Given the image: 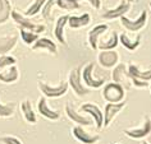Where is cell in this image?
I'll return each mask as SVG.
<instances>
[{"instance_id": "6da1fadb", "label": "cell", "mask_w": 151, "mask_h": 144, "mask_svg": "<svg viewBox=\"0 0 151 144\" xmlns=\"http://www.w3.org/2000/svg\"><path fill=\"white\" fill-rule=\"evenodd\" d=\"M82 66H77L74 69L70 70L69 77H68V84L72 88V91L77 94L78 97H83L91 93V89L85 87V84L82 83Z\"/></svg>"}, {"instance_id": "7a4b0ae2", "label": "cell", "mask_w": 151, "mask_h": 144, "mask_svg": "<svg viewBox=\"0 0 151 144\" xmlns=\"http://www.w3.org/2000/svg\"><path fill=\"white\" fill-rule=\"evenodd\" d=\"M126 96V91L122 86L116 84V83H106L103 89V97L108 103H119L124 100Z\"/></svg>"}, {"instance_id": "3957f363", "label": "cell", "mask_w": 151, "mask_h": 144, "mask_svg": "<svg viewBox=\"0 0 151 144\" xmlns=\"http://www.w3.org/2000/svg\"><path fill=\"white\" fill-rule=\"evenodd\" d=\"M37 87H39L40 92L49 98H58L64 96L68 92V88H69V84L68 82H60L58 86H50L47 84L46 82H39L37 83Z\"/></svg>"}, {"instance_id": "277c9868", "label": "cell", "mask_w": 151, "mask_h": 144, "mask_svg": "<svg viewBox=\"0 0 151 144\" xmlns=\"http://www.w3.org/2000/svg\"><path fill=\"white\" fill-rule=\"evenodd\" d=\"M10 17L13 18V21L16 22V23L19 26V28H22V29L33 32V33H36V35H40L41 32L45 31V26L44 24L35 23V22H32L31 19H28L27 17H24L23 14H21L19 12H17V10H12Z\"/></svg>"}, {"instance_id": "5b68a950", "label": "cell", "mask_w": 151, "mask_h": 144, "mask_svg": "<svg viewBox=\"0 0 151 144\" xmlns=\"http://www.w3.org/2000/svg\"><path fill=\"white\" fill-rule=\"evenodd\" d=\"M111 78H113V82L122 86L124 91L132 88V79H131L129 73H128L126 64L119 63L118 65H115L111 71Z\"/></svg>"}, {"instance_id": "8992f818", "label": "cell", "mask_w": 151, "mask_h": 144, "mask_svg": "<svg viewBox=\"0 0 151 144\" xmlns=\"http://www.w3.org/2000/svg\"><path fill=\"white\" fill-rule=\"evenodd\" d=\"M146 21H147L146 10H142L141 14H139L136 19H129V18H127L126 16L120 17V24H122L128 32H133V33L141 31L142 28H145Z\"/></svg>"}, {"instance_id": "52a82bcc", "label": "cell", "mask_w": 151, "mask_h": 144, "mask_svg": "<svg viewBox=\"0 0 151 144\" xmlns=\"http://www.w3.org/2000/svg\"><path fill=\"white\" fill-rule=\"evenodd\" d=\"M93 64L92 63H88L87 65H86L85 68H82V83L85 84V87H87V88L90 89H97L100 88V87L104 86L105 83V78L103 79H95L93 78Z\"/></svg>"}, {"instance_id": "ba28073f", "label": "cell", "mask_w": 151, "mask_h": 144, "mask_svg": "<svg viewBox=\"0 0 151 144\" xmlns=\"http://www.w3.org/2000/svg\"><path fill=\"white\" fill-rule=\"evenodd\" d=\"M151 130V117L149 115H146L143 117L142 123L137 128H129L124 130V134L127 136H129L132 139H141L149 135V133Z\"/></svg>"}, {"instance_id": "9c48e42d", "label": "cell", "mask_w": 151, "mask_h": 144, "mask_svg": "<svg viewBox=\"0 0 151 144\" xmlns=\"http://www.w3.org/2000/svg\"><path fill=\"white\" fill-rule=\"evenodd\" d=\"M80 111L88 113V115L91 116L92 121L95 123L97 129H101L104 126V115H103V111H101L97 105L92 103V102H86V103H83L80 107Z\"/></svg>"}, {"instance_id": "30bf717a", "label": "cell", "mask_w": 151, "mask_h": 144, "mask_svg": "<svg viewBox=\"0 0 151 144\" xmlns=\"http://www.w3.org/2000/svg\"><path fill=\"white\" fill-rule=\"evenodd\" d=\"M97 61L105 69H111L119 64V54L114 50L101 51L97 55Z\"/></svg>"}, {"instance_id": "8fae6325", "label": "cell", "mask_w": 151, "mask_h": 144, "mask_svg": "<svg viewBox=\"0 0 151 144\" xmlns=\"http://www.w3.org/2000/svg\"><path fill=\"white\" fill-rule=\"evenodd\" d=\"M126 107V102H119V103H106L104 107V128H108L114 120V117Z\"/></svg>"}, {"instance_id": "7c38bea8", "label": "cell", "mask_w": 151, "mask_h": 144, "mask_svg": "<svg viewBox=\"0 0 151 144\" xmlns=\"http://www.w3.org/2000/svg\"><path fill=\"white\" fill-rule=\"evenodd\" d=\"M72 134L78 142H81L82 144H96L100 140L99 135H93L90 134L88 131H86L83 126H80V125H76V126L72 129Z\"/></svg>"}, {"instance_id": "4fadbf2b", "label": "cell", "mask_w": 151, "mask_h": 144, "mask_svg": "<svg viewBox=\"0 0 151 144\" xmlns=\"http://www.w3.org/2000/svg\"><path fill=\"white\" fill-rule=\"evenodd\" d=\"M65 113H67V116L69 117V119L73 121L74 124L80 125V126H90V125L93 124V121H92L91 117H88L86 115H82V113L77 112L70 103L65 105Z\"/></svg>"}, {"instance_id": "5bb4252c", "label": "cell", "mask_w": 151, "mask_h": 144, "mask_svg": "<svg viewBox=\"0 0 151 144\" xmlns=\"http://www.w3.org/2000/svg\"><path fill=\"white\" fill-rule=\"evenodd\" d=\"M109 29V26L108 24H97L93 28L90 29L88 32V45L90 47L92 48V50H97V42H99V40L101 38V36H104L105 33L108 32Z\"/></svg>"}, {"instance_id": "9a60e30c", "label": "cell", "mask_w": 151, "mask_h": 144, "mask_svg": "<svg viewBox=\"0 0 151 144\" xmlns=\"http://www.w3.org/2000/svg\"><path fill=\"white\" fill-rule=\"evenodd\" d=\"M129 9H131V4H129V3H127L126 0H122V1H120L119 4L115 6V8L105 10L101 17H103L104 19H115V18L123 17Z\"/></svg>"}, {"instance_id": "2e32d148", "label": "cell", "mask_w": 151, "mask_h": 144, "mask_svg": "<svg viewBox=\"0 0 151 144\" xmlns=\"http://www.w3.org/2000/svg\"><path fill=\"white\" fill-rule=\"evenodd\" d=\"M37 110H39V113H41L44 117H46L49 120L56 121L60 119V112L56 111V110H52L50 106H49L45 97H40L39 103H37Z\"/></svg>"}, {"instance_id": "e0dca14e", "label": "cell", "mask_w": 151, "mask_h": 144, "mask_svg": "<svg viewBox=\"0 0 151 144\" xmlns=\"http://www.w3.org/2000/svg\"><path fill=\"white\" fill-rule=\"evenodd\" d=\"M68 18L69 16L68 14H64V16H60L58 19L55 22V27H54V36L55 38L59 41L62 45L64 46H67V40H65V36H64V28H65V26L68 23Z\"/></svg>"}, {"instance_id": "ac0fdd59", "label": "cell", "mask_w": 151, "mask_h": 144, "mask_svg": "<svg viewBox=\"0 0 151 144\" xmlns=\"http://www.w3.org/2000/svg\"><path fill=\"white\" fill-rule=\"evenodd\" d=\"M18 42V35H6L0 37V56L8 55L9 51H12Z\"/></svg>"}, {"instance_id": "d6986e66", "label": "cell", "mask_w": 151, "mask_h": 144, "mask_svg": "<svg viewBox=\"0 0 151 144\" xmlns=\"http://www.w3.org/2000/svg\"><path fill=\"white\" fill-rule=\"evenodd\" d=\"M119 43V35L115 31L111 32L106 38H100L97 42V50L101 51H108V50H114Z\"/></svg>"}, {"instance_id": "ffe728a7", "label": "cell", "mask_w": 151, "mask_h": 144, "mask_svg": "<svg viewBox=\"0 0 151 144\" xmlns=\"http://www.w3.org/2000/svg\"><path fill=\"white\" fill-rule=\"evenodd\" d=\"M128 69V73H129L131 78L134 79V81H139V82H151V69L149 70H141L137 65H134V64H129V65L127 66Z\"/></svg>"}, {"instance_id": "44dd1931", "label": "cell", "mask_w": 151, "mask_h": 144, "mask_svg": "<svg viewBox=\"0 0 151 144\" xmlns=\"http://www.w3.org/2000/svg\"><path fill=\"white\" fill-rule=\"evenodd\" d=\"M19 79V70L16 65H10L0 71V82L5 84H12Z\"/></svg>"}, {"instance_id": "7402d4cb", "label": "cell", "mask_w": 151, "mask_h": 144, "mask_svg": "<svg viewBox=\"0 0 151 144\" xmlns=\"http://www.w3.org/2000/svg\"><path fill=\"white\" fill-rule=\"evenodd\" d=\"M119 42L122 43L124 48H127L128 51H134L136 48L139 46L141 43V35H136L134 38H131L127 33H120L119 35Z\"/></svg>"}, {"instance_id": "603a6c76", "label": "cell", "mask_w": 151, "mask_h": 144, "mask_svg": "<svg viewBox=\"0 0 151 144\" xmlns=\"http://www.w3.org/2000/svg\"><path fill=\"white\" fill-rule=\"evenodd\" d=\"M21 112L23 115L24 120L28 124H36L37 123V116L32 108V103L29 100H23L21 102Z\"/></svg>"}, {"instance_id": "cb8c5ba5", "label": "cell", "mask_w": 151, "mask_h": 144, "mask_svg": "<svg viewBox=\"0 0 151 144\" xmlns=\"http://www.w3.org/2000/svg\"><path fill=\"white\" fill-rule=\"evenodd\" d=\"M90 22H91V17L88 13H85L82 16H69L68 18V26L73 29L81 28V27H86Z\"/></svg>"}, {"instance_id": "d4e9b609", "label": "cell", "mask_w": 151, "mask_h": 144, "mask_svg": "<svg viewBox=\"0 0 151 144\" xmlns=\"http://www.w3.org/2000/svg\"><path fill=\"white\" fill-rule=\"evenodd\" d=\"M32 48H33V50H46V51L51 52V54H54V55L58 52L56 43L52 42L51 40L46 38V37H42V38L40 37V38L32 45Z\"/></svg>"}, {"instance_id": "484cf974", "label": "cell", "mask_w": 151, "mask_h": 144, "mask_svg": "<svg viewBox=\"0 0 151 144\" xmlns=\"http://www.w3.org/2000/svg\"><path fill=\"white\" fill-rule=\"evenodd\" d=\"M12 14V4L9 0H0V24L8 22Z\"/></svg>"}, {"instance_id": "4316f807", "label": "cell", "mask_w": 151, "mask_h": 144, "mask_svg": "<svg viewBox=\"0 0 151 144\" xmlns=\"http://www.w3.org/2000/svg\"><path fill=\"white\" fill-rule=\"evenodd\" d=\"M45 3H46V0H33L32 4L28 6L27 9H26L24 12V17H33L36 16L39 12H41V9H42V6L45 5Z\"/></svg>"}, {"instance_id": "83f0119b", "label": "cell", "mask_w": 151, "mask_h": 144, "mask_svg": "<svg viewBox=\"0 0 151 144\" xmlns=\"http://www.w3.org/2000/svg\"><path fill=\"white\" fill-rule=\"evenodd\" d=\"M55 5L64 10H77L80 9V3L77 0H55Z\"/></svg>"}, {"instance_id": "f1b7e54d", "label": "cell", "mask_w": 151, "mask_h": 144, "mask_svg": "<svg viewBox=\"0 0 151 144\" xmlns=\"http://www.w3.org/2000/svg\"><path fill=\"white\" fill-rule=\"evenodd\" d=\"M19 36L22 37V41H23L26 45H28V46H32V45L40 38L39 35H36V33H33V32H29V31H26V29H22V28L19 29Z\"/></svg>"}, {"instance_id": "f546056e", "label": "cell", "mask_w": 151, "mask_h": 144, "mask_svg": "<svg viewBox=\"0 0 151 144\" xmlns=\"http://www.w3.org/2000/svg\"><path fill=\"white\" fill-rule=\"evenodd\" d=\"M14 110H16V103H3L0 101V117H10L13 116Z\"/></svg>"}, {"instance_id": "4dcf8cb0", "label": "cell", "mask_w": 151, "mask_h": 144, "mask_svg": "<svg viewBox=\"0 0 151 144\" xmlns=\"http://www.w3.org/2000/svg\"><path fill=\"white\" fill-rule=\"evenodd\" d=\"M55 5V0H46V3H45V5L42 6V12H41V14H42V18L46 22H50L51 21V9L52 6Z\"/></svg>"}, {"instance_id": "1f68e13d", "label": "cell", "mask_w": 151, "mask_h": 144, "mask_svg": "<svg viewBox=\"0 0 151 144\" xmlns=\"http://www.w3.org/2000/svg\"><path fill=\"white\" fill-rule=\"evenodd\" d=\"M17 60L16 58H13L12 55H3L0 56V71L5 68H8L10 65H16Z\"/></svg>"}, {"instance_id": "d6a6232c", "label": "cell", "mask_w": 151, "mask_h": 144, "mask_svg": "<svg viewBox=\"0 0 151 144\" xmlns=\"http://www.w3.org/2000/svg\"><path fill=\"white\" fill-rule=\"evenodd\" d=\"M0 143L1 144H23L18 138H16V136H10V135L1 136V138H0Z\"/></svg>"}, {"instance_id": "836d02e7", "label": "cell", "mask_w": 151, "mask_h": 144, "mask_svg": "<svg viewBox=\"0 0 151 144\" xmlns=\"http://www.w3.org/2000/svg\"><path fill=\"white\" fill-rule=\"evenodd\" d=\"M77 1H87L93 9H100L101 6V0H77Z\"/></svg>"}, {"instance_id": "e575fe53", "label": "cell", "mask_w": 151, "mask_h": 144, "mask_svg": "<svg viewBox=\"0 0 151 144\" xmlns=\"http://www.w3.org/2000/svg\"><path fill=\"white\" fill-rule=\"evenodd\" d=\"M147 138H149V144H151V130H150V133H149V135H147Z\"/></svg>"}, {"instance_id": "d590c367", "label": "cell", "mask_w": 151, "mask_h": 144, "mask_svg": "<svg viewBox=\"0 0 151 144\" xmlns=\"http://www.w3.org/2000/svg\"><path fill=\"white\" fill-rule=\"evenodd\" d=\"M126 1H127V3H129V4H132V3H134L136 0H126Z\"/></svg>"}, {"instance_id": "8d00e7d4", "label": "cell", "mask_w": 151, "mask_h": 144, "mask_svg": "<svg viewBox=\"0 0 151 144\" xmlns=\"http://www.w3.org/2000/svg\"><path fill=\"white\" fill-rule=\"evenodd\" d=\"M141 144H149V143H147V142H142Z\"/></svg>"}, {"instance_id": "74e56055", "label": "cell", "mask_w": 151, "mask_h": 144, "mask_svg": "<svg viewBox=\"0 0 151 144\" xmlns=\"http://www.w3.org/2000/svg\"><path fill=\"white\" fill-rule=\"evenodd\" d=\"M149 6H150V9H151V1L149 3Z\"/></svg>"}, {"instance_id": "f35d334b", "label": "cell", "mask_w": 151, "mask_h": 144, "mask_svg": "<svg viewBox=\"0 0 151 144\" xmlns=\"http://www.w3.org/2000/svg\"><path fill=\"white\" fill-rule=\"evenodd\" d=\"M149 87H150V91H151V82H150V86Z\"/></svg>"}, {"instance_id": "ab89813d", "label": "cell", "mask_w": 151, "mask_h": 144, "mask_svg": "<svg viewBox=\"0 0 151 144\" xmlns=\"http://www.w3.org/2000/svg\"><path fill=\"white\" fill-rule=\"evenodd\" d=\"M116 144H120V143H116Z\"/></svg>"}]
</instances>
